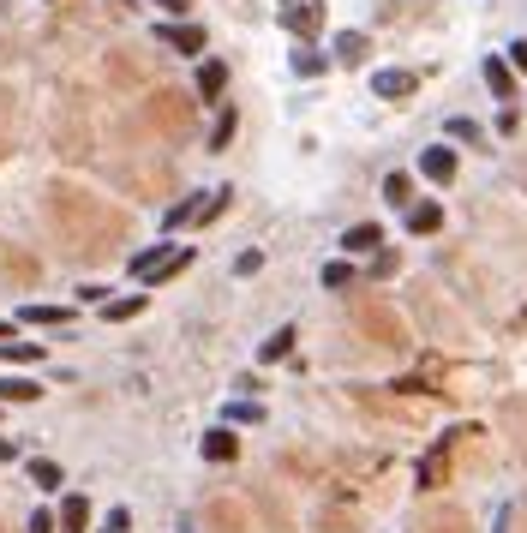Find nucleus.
Instances as JSON below:
<instances>
[{
    "label": "nucleus",
    "instance_id": "nucleus-7",
    "mask_svg": "<svg viewBox=\"0 0 527 533\" xmlns=\"http://www.w3.org/2000/svg\"><path fill=\"white\" fill-rule=\"evenodd\" d=\"M282 24H288L294 36L318 30V0H282Z\"/></svg>",
    "mask_w": 527,
    "mask_h": 533
},
{
    "label": "nucleus",
    "instance_id": "nucleus-29",
    "mask_svg": "<svg viewBox=\"0 0 527 533\" xmlns=\"http://www.w3.org/2000/svg\"><path fill=\"white\" fill-rule=\"evenodd\" d=\"M156 6H162V12H186V0H156Z\"/></svg>",
    "mask_w": 527,
    "mask_h": 533
},
{
    "label": "nucleus",
    "instance_id": "nucleus-18",
    "mask_svg": "<svg viewBox=\"0 0 527 533\" xmlns=\"http://www.w3.org/2000/svg\"><path fill=\"white\" fill-rule=\"evenodd\" d=\"M0 360H42V342H18V336H6V342H0Z\"/></svg>",
    "mask_w": 527,
    "mask_h": 533
},
{
    "label": "nucleus",
    "instance_id": "nucleus-25",
    "mask_svg": "<svg viewBox=\"0 0 527 533\" xmlns=\"http://www.w3.org/2000/svg\"><path fill=\"white\" fill-rule=\"evenodd\" d=\"M234 270H240V276H258V270H264V252H240Z\"/></svg>",
    "mask_w": 527,
    "mask_h": 533
},
{
    "label": "nucleus",
    "instance_id": "nucleus-8",
    "mask_svg": "<svg viewBox=\"0 0 527 533\" xmlns=\"http://www.w3.org/2000/svg\"><path fill=\"white\" fill-rule=\"evenodd\" d=\"M444 228V204H408V234H438Z\"/></svg>",
    "mask_w": 527,
    "mask_h": 533
},
{
    "label": "nucleus",
    "instance_id": "nucleus-22",
    "mask_svg": "<svg viewBox=\"0 0 527 533\" xmlns=\"http://www.w3.org/2000/svg\"><path fill=\"white\" fill-rule=\"evenodd\" d=\"M348 282H354V264H348V258L324 264V288H348Z\"/></svg>",
    "mask_w": 527,
    "mask_h": 533
},
{
    "label": "nucleus",
    "instance_id": "nucleus-21",
    "mask_svg": "<svg viewBox=\"0 0 527 533\" xmlns=\"http://www.w3.org/2000/svg\"><path fill=\"white\" fill-rule=\"evenodd\" d=\"M198 198H204V192H198ZM198 198H180V204H174V210H168L162 222H168V228H180V222H192V216H204V204H198Z\"/></svg>",
    "mask_w": 527,
    "mask_h": 533
},
{
    "label": "nucleus",
    "instance_id": "nucleus-6",
    "mask_svg": "<svg viewBox=\"0 0 527 533\" xmlns=\"http://www.w3.org/2000/svg\"><path fill=\"white\" fill-rule=\"evenodd\" d=\"M24 480H30L36 492H60V486H66L60 462H48V456H30V462H24Z\"/></svg>",
    "mask_w": 527,
    "mask_h": 533
},
{
    "label": "nucleus",
    "instance_id": "nucleus-20",
    "mask_svg": "<svg viewBox=\"0 0 527 533\" xmlns=\"http://www.w3.org/2000/svg\"><path fill=\"white\" fill-rule=\"evenodd\" d=\"M228 138H234V108L216 114V126H210V150H228Z\"/></svg>",
    "mask_w": 527,
    "mask_h": 533
},
{
    "label": "nucleus",
    "instance_id": "nucleus-3",
    "mask_svg": "<svg viewBox=\"0 0 527 533\" xmlns=\"http://www.w3.org/2000/svg\"><path fill=\"white\" fill-rule=\"evenodd\" d=\"M420 174H426L432 186H450V180H456V150H450V144L420 150Z\"/></svg>",
    "mask_w": 527,
    "mask_h": 533
},
{
    "label": "nucleus",
    "instance_id": "nucleus-14",
    "mask_svg": "<svg viewBox=\"0 0 527 533\" xmlns=\"http://www.w3.org/2000/svg\"><path fill=\"white\" fill-rule=\"evenodd\" d=\"M222 84H228V66H222V60H204V66H198V96H204V102H216V96H222Z\"/></svg>",
    "mask_w": 527,
    "mask_h": 533
},
{
    "label": "nucleus",
    "instance_id": "nucleus-1",
    "mask_svg": "<svg viewBox=\"0 0 527 533\" xmlns=\"http://www.w3.org/2000/svg\"><path fill=\"white\" fill-rule=\"evenodd\" d=\"M192 264V246H174V240H162V246H150V252H138L132 258V276L138 282H150V288H162L168 276H180Z\"/></svg>",
    "mask_w": 527,
    "mask_h": 533
},
{
    "label": "nucleus",
    "instance_id": "nucleus-27",
    "mask_svg": "<svg viewBox=\"0 0 527 533\" xmlns=\"http://www.w3.org/2000/svg\"><path fill=\"white\" fill-rule=\"evenodd\" d=\"M0 462H18V444L12 438H0Z\"/></svg>",
    "mask_w": 527,
    "mask_h": 533
},
{
    "label": "nucleus",
    "instance_id": "nucleus-16",
    "mask_svg": "<svg viewBox=\"0 0 527 533\" xmlns=\"http://www.w3.org/2000/svg\"><path fill=\"white\" fill-rule=\"evenodd\" d=\"M42 384L36 378H0V402H36Z\"/></svg>",
    "mask_w": 527,
    "mask_h": 533
},
{
    "label": "nucleus",
    "instance_id": "nucleus-24",
    "mask_svg": "<svg viewBox=\"0 0 527 533\" xmlns=\"http://www.w3.org/2000/svg\"><path fill=\"white\" fill-rule=\"evenodd\" d=\"M408 192H414L408 174H390V180H384V198H390V204H408Z\"/></svg>",
    "mask_w": 527,
    "mask_h": 533
},
{
    "label": "nucleus",
    "instance_id": "nucleus-30",
    "mask_svg": "<svg viewBox=\"0 0 527 533\" xmlns=\"http://www.w3.org/2000/svg\"><path fill=\"white\" fill-rule=\"evenodd\" d=\"M6 336H12V324H6V318H0V342H6Z\"/></svg>",
    "mask_w": 527,
    "mask_h": 533
},
{
    "label": "nucleus",
    "instance_id": "nucleus-11",
    "mask_svg": "<svg viewBox=\"0 0 527 533\" xmlns=\"http://www.w3.org/2000/svg\"><path fill=\"white\" fill-rule=\"evenodd\" d=\"M150 306V294H120V300H102V318L108 324H126V318H138Z\"/></svg>",
    "mask_w": 527,
    "mask_h": 533
},
{
    "label": "nucleus",
    "instance_id": "nucleus-5",
    "mask_svg": "<svg viewBox=\"0 0 527 533\" xmlns=\"http://www.w3.org/2000/svg\"><path fill=\"white\" fill-rule=\"evenodd\" d=\"M486 90H492L498 102H510V96H516V72H510V60H504V54H486Z\"/></svg>",
    "mask_w": 527,
    "mask_h": 533
},
{
    "label": "nucleus",
    "instance_id": "nucleus-19",
    "mask_svg": "<svg viewBox=\"0 0 527 533\" xmlns=\"http://www.w3.org/2000/svg\"><path fill=\"white\" fill-rule=\"evenodd\" d=\"M294 72H300V78H318V72H324V54H318V48H294Z\"/></svg>",
    "mask_w": 527,
    "mask_h": 533
},
{
    "label": "nucleus",
    "instance_id": "nucleus-13",
    "mask_svg": "<svg viewBox=\"0 0 527 533\" xmlns=\"http://www.w3.org/2000/svg\"><path fill=\"white\" fill-rule=\"evenodd\" d=\"M330 48H336V60H342V66H360V60H366V30H342Z\"/></svg>",
    "mask_w": 527,
    "mask_h": 533
},
{
    "label": "nucleus",
    "instance_id": "nucleus-12",
    "mask_svg": "<svg viewBox=\"0 0 527 533\" xmlns=\"http://www.w3.org/2000/svg\"><path fill=\"white\" fill-rule=\"evenodd\" d=\"M60 528H66V533H84V528H90V504H84L78 492H66V498H60Z\"/></svg>",
    "mask_w": 527,
    "mask_h": 533
},
{
    "label": "nucleus",
    "instance_id": "nucleus-2",
    "mask_svg": "<svg viewBox=\"0 0 527 533\" xmlns=\"http://www.w3.org/2000/svg\"><path fill=\"white\" fill-rule=\"evenodd\" d=\"M156 42H168V48H180V54H204V30H198V24L162 18V24H156Z\"/></svg>",
    "mask_w": 527,
    "mask_h": 533
},
{
    "label": "nucleus",
    "instance_id": "nucleus-9",
    "mask_svg": "<svg viewBox=\"0 0 527 533\" xmlns=\"http://www.w3.org/2000/svg\"><path fill=\"white\" fill-rule=\"evenodd\" d=\"M384 246V228L378 222H354L348 234H342V252H378Z\"/></svg>",
    "mask_w": 527,
    "mask_h": 533
},
{
    "label": "nucleus",
    "instance_id": "nucleus-10",
    "mask_svg": "<svg viewBox=\"0 0 527 533\" xmlns=\"http://www.w3.org/2000/svg\"><path fill=\"white\" fill-rule=\"evenodd\" d=\"M198 450H204L210 462H234V456H240V438H234L228 426H216V432H204V444H198Z\"/></svg>",
    "mask_w": 527,
    "mask_h": 533
},
{
    "label": "nucleus",
    "instance_id": "nucleus-28",
    "mask_svg": "<svg viewBox=\"0 0 527 533\" xmlns=\"http://www.w3.org/2000/svg\"><path fill=\"white\" fill-rule=\"evenodd\" d=\"M510 60H516V66L527 72V42H516V48H510Z\"/></svg>",
    "mask_w": 527,
    "mask_h": 533
},
{
    "label": "nucleus",
    "instance_id": "nucleus-15",
    "mask_svg": "<svg viewBox=\"0 0 527 533\" xmlns=\"http://www.w3.org/2000/svg\"><path fill=\"white\" fill-rule=\"evenodd\" d=\"M288 348H294V324H282V330L258 348V360H264V366H276V360H288Z\"/></svg>",
    "mask_w": 527,
    "mask_h": 533
},
{
    "label": "nucleus",
    "instance_id": "nucleus-17",
    "mask_svg": "<svg viewBox=\"0 0 527 533\" xmlns=\"http://www.w3.org/2000/svg\"><path fill=\"white\" fill-rule=\"evenodd\" d=\"M18 318H24V324H60V330L72 324V312H66V306H24Z\"/></svg>",
    "mask_w": 527,
    "mask_h": 533
},
{
    "label": "nucleus",
    "instance_id": "nucleus-4",
    "mask_svg": "<svg viewBox=\"0 0 527 533\" xmlns=\"http://www.w3.org/2000/svg\"><path fill=\"white\" fill-rule=\"evenodd\" d=\"M414 72H402V66H384V72H372V96H384V102H396V96H414Z\"/></svg>",
    "mask_w": 527,
    "mask_h": 533
},
{
    "label": "nucleus",
    "instance_id": "nucleus-26",
    "mask_svg": "<svg viewBox=\"0 0 527 533\" xmlns=\"http://www.w3.org/2000/svg\"><path fill=\"white\" fill-rule=\"evenodd\" d=\"M30 533H54V516H48V510H36V516H30Z\"/></svg>",
    "mask_w": 527,
    "mask_h": 533
},
{
    "label": "nucleus",
    "instance_id": "nucleus-23",
    "mask_svg": "<svg viewBox=\"0 0 527 533\" xmlns=\"http://www.w3.org/2000/svg\"><path fill=\"white\" fill-rule=\"evenodd\" d=\"M444 132H450V138H462V144H480V126H474L468 114H456V120H450Z\"/></svg>",
    "mask_w": 527,
    "mask_h": 533
}]
</instances>
